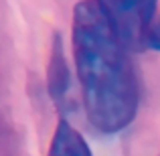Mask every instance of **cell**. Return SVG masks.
Returning a JSON list of instances; mask_svg holds the SVG:
<instances>
[{
	"label": "cell",
	"instance_id": "1",
	"mask_svg": "<svg viewBox=\"0 0 160 156\" xmlns=\"http://www.w3.org/2000/svg\"><path fill=\"white\" fill-rule=\"evenodd\" d=\"M73 57L89 124L102 134H118L138 112L140 87L134 65L98 0H81L71 23Z\"/></svg>",
	"mask_w": 160,
	"mask_h": 156
},
{
	"label": "cell",
	"instance_id": "2",
	"mask_svg": "<svg viewBox=\"0 0 160 156\" xmlns=\"http://www.w3.org/2000/svg\"><path fill=\"white\" fill-rule=\"evenodd\" d=\"M158 0H98L109 23L130 51H142L150 43L156 24Z\"/></svg>",
	"mask_w": 160,
	"mask_h": 156
},
{
	"label": "cell",
	"instance_id": "3",
	"mask_svg": "<svg viewBox=\"0 0 160 156\" xmlns=\"http://www.w3.org/2000/svg\"><path fill=\"white\" fill-rule=\"evenodd\" d=\"M49 156H91V150L81 134L61 118L53 132Z\"/></svg>",
	"mask_w": 160,
	"mask_h": 156
},
{
	"label": "cell",
	"instance_id": "4",
	"mask_svg": "<svg viewBox=\"0 0 160 156\" xmlns=\"http://www.w3.org/2000/svg\"><path fill=\"white\" fill-rule=\"evenodd\" d=\"M49 91L57 103H63V99L67 98V91H69V69H67L63 45L59 37L55 39L51 63H49Z\"/></svg>",
	"mask_w": 160,
	"mask_h": 156
},
{
	"label": "cell",
	"instance_id": "5",
	"mask_svg": "<svg viewBox=\"0 0 160 156\" xmlns=\"http://www.w3.org/2000/svg\"><path fill=\"white\" fill-rule=\"evenodd\" d=\"M148 47L158 49V51H160V18H158V23L154 24L152 33H150V43H148Z\"/></svg>",
	"mask_w": 160,
	"mask_h": 156
}]
</instances>
